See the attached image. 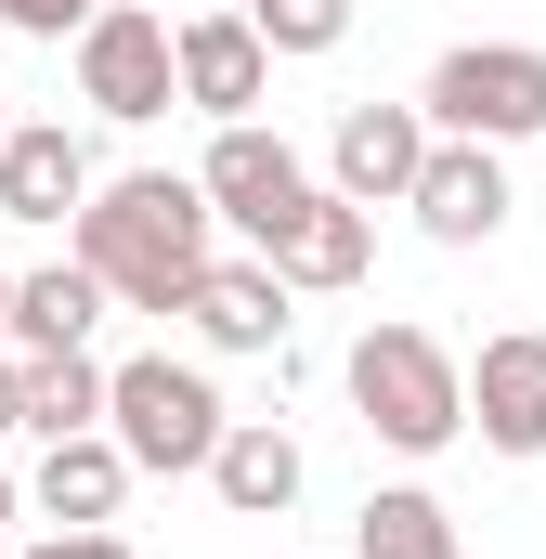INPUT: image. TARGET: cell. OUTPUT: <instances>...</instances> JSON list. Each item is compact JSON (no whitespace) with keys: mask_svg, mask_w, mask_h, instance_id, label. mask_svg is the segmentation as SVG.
<instances>
[{"mask_svg":"<svg viewBox=\"0 0 546 559\" xmlns=\"http://www.w3.org/2000/svg\"><path fill=\"white\" fill-rule=\"evenodd\" d=\"M182 325L209 352H286V274L273 261H209V274L182 286Z\"/></svg>","mask_w":546,"mask_h":559,"instance_id":"13","label":"cell"},{"mask_svg":"<svg viewBox=\"0 0 546 559\" xmlns=\"http://www.w3.org/2000/svg\"><path fill=\"white\" fill-rule=\"evenodd\" d=\"M118 495H131V455H118L105 429H66V442H39V468H26V508H39L52 534L118 521Z\"/></svg>","mask_w":546,"mask_h":559,"instance_id":"12","label":"cell"},{"mask_svg":"<svg viewBox=\"0 0 546 559\" xmlns=\"http://www.w3.org/2000/svg\"><path fill=\"white\" fill-rule=\"evenodd\" d=\"M13 429H39V442L105 429V365L92 352H13Z\"/></svg>","mask_w":546,"mask_h":559,"instance_id":"16","label":"cell"},{"mask_svg":"<svg viewBox=\"0 0 546 559\" xmlns=\"http://www.w3.org/2000/svg\"><path fill=\"white\" fill-rule=\"evenodd\" d=\"M13 521H26V481H13V468H0V547H13Z\"/></svg>","mask_w":546,"mask_h":559,"instance_id":"22","label":"cell"},{"mask_svg":"<svg viewBox=\"0 0 546 559\" xmlns=\"http://www.w3.org/2000/svg\"><path fill=\"white\" fill-rule=\"evenodd\" d=\"M26 559H131V534H105V521H92V534H39Z\"/></svg>","mask_w":546,"mask_h":559,"instance_id":"21","label":"cell"},{"mask_svg":"<svg viewBox=\"0 0 546 559\" xmlns=\"http://www.w3.org/2000/svg\"><path fill=\"white\" fill-rule=\"evenodd\" d=\"M79 274L131 312H182V286L209 274V195L182 169H131V182H92L79 195Z\"/></svg>","mask_w":546,"mask_h":559,"instance_id":"1","label":"cell"},{"mask_svg":"<svg viewBox=\"0 0 546 559\" xmlns=\"http://www.w3.org/2000/svg\"><path fill=\"white\" fill-rule=\"evenodd\" d=\"M416 156H429V118H416V105H339V131H325V195L404 209Z\"/></svg>","mask_w":546,"mask_h":559,"instance_id":"9","label":"cell"},{"mask_svg":"<svg viewBox=\"0 0 546 559\" xmlns=\"http://www.w3.org/2000/svg\"><path fill=\"white\" fill-rule=\"evenodd\" d=\"M416 118L442 143H534L546 131V52L534 39H455L442 66H429V92H416Z\"/></svg>","mask_w":546,"mask_h":559,"instance_id":"4","label":"cell"},{"mask_svg":"<svg viewBox=\"0 0 546 559\" xmlns=\"http://www.w3.org/2000/svg\"><path fill=\"white\" fill-rule=\"evenodd\" d=\"M404 209L442 235V248H495V235H508V156H495V143H442V131H429Z\"/></svg>","mask_w":546,"mask_h":559,"instance_id":"8","label":"cell"},{"mask_svg":"<svg viewBox=\"0 0 546 559\" xmlns=\"http://www.w3.org/2000/svg\"><path fill=\"white\" fill-rule=\"evenodd\" d=\"M92 325H105V286L79 274V261L13 274V352H92Z\"/></svg>","mask_w":546,"mask_h":559,"instance_id":"17","label":"cell"},{"mask_svg":"<svg viewBox=\"0 0 546 559\" xmlns=\"http://www.w3.org/2000/svg\"><path fill=\"white\" fill-rule=\"evenodd\" d=\"M209 495L235 508V521H286L299 508V442L273 417H222V442H209Z\"/></svg>","mask_w":546,"mask_h":559,"instance_id":"15","label":"cell"},{"mask_svg":"<svg viewBox=\"0 0 546 559\" xmlns=\"http://www.w3.org/2000/svg\"><path fill=\"white\" fill-rule=\"evenodd\" d=\"M0 352H13V274H0Z\"/></svg>","mask_w":546,"mask_h":559,"instance_id":"24","label":"cell"},{"mask_svg":"<svg viewBox=\"0 0 546 559\" xmlns=\"http://www.w3.org/2000/svg\"><path fill=\"white\" fill-rule=\"evenodd\" d=\"M352 559H468V547H455V508H442L429 481H391V495H365Z\"/></svg>","mask_w":546,"mask_h":559,"instance_id":"18","label":"cell"},{"mask_svg":"<svg viewBox=\"0 0 546 559\" xmlns=\"http://www.w3.org/2000/svg\"><path fill=\"white\" fill-rule=\"evenodd\" d=\"M339 378H352V404H365V429H378L391 455H442V442H468V391H455V352H442L429 325H365Z\"/></svg>","mask_w":546,"mask_h":559,"instance_id":"2","label":"cell"},{"mask_svg":"<svg viewBox=\"0 0 546 559\" xmlns=\"http://www.w3.org/2000/svg\"><path fill=\"white\" fill-rule=\"evenodd\" d=\"M0 442H13V352H0Z\"/></svg>","mask_w":546,"mask_h":559,"instance_id":"23","label":"cell"},{"mask_svg":"<svg viewBox=\"0 0 546 559\" xmlns=\"http://www.w3.org/2000/svg\"><path fill=\"white\" fill-rule=\"evenodd\" d=\"M92 13H105V0H0V26H13V39H79Z\"/></svg>","mask_w":546,"mask_h":559,"instance_id":"20","label":"cell"},{"mask_svg":"<svg viewBox=\"0 0 546 559\" xmlns=\"http://www.w3.org/2000/svg\"><path fill=\"white\" fill-rule=\"evenodd\" d=\"M66 52H79V105L118 118V131H143V118L182 105V92H169V13H156V0H105Z\"/></svg>","mask_w":546,"mask_h":559,"instance_id":"5","label":"cell"},{"mask_svg":"<svg viewBox=\"0 0 546 559\" xmlns=\"http://www.w3.org/2000/svg\"><path fill=\"white\" fill-rule=\"evenodd\" d=\"M79 195H92V143L66 118H13L0 131V209L13 222H79Z\"/></svg>","mask_w":546,"mask_h":559,"instance_id":"11","label":"cell"},{"mask_svg":"<svg viewBox=\"0 0 546 559\" xmlns=\"http://www.w3.org/2000/svg\"><path fill=\"white\" fill-rule=\"evenodd\" d=\"M0 131H13V92H0Z\"/></svg>","mask_w":546,"mask_h":559,"instance_id":"25","label":"cell"},{"mask_svg":"<svg viewBox=\"0 0 546 559\" xmlns=\"http://www.w3.org/2000/svg\"><path fill=\"white\" fill-rule=\"evenodd\" d=\"M169 92H182L195 118H261V92H273L261 26H248V13H182V26H169Z\"/></svg>","mask_w":546,"mask_h":559,"instance_id":"7","label":"cell"},{"mask_svg":"<svg viewBox=\"0 0 546 559\" xmlns=\"http://www.w3.org/2000/svg\"><path fill=\"white\" fill-rule=\"evenodd\" d=\"M222 391H209V365H169V352H131V365H105V442L156 468V481H182V468H209V442H222Z\"/></svg>","mask_w":546,"mask_h":559,"instance_id":"3","label":"cell"},{"mask_svg":"<svg viewBox=\"0 0 546 559\" xmlns=\"http://www.w3.org/2000/svg\"><path fill=\"white\" fill-rule=\"evenodd\" d=\"M455 391H468V429L495 455H546V338L534 325L482 338V365H455Z\"/></svg>","mask_w":546,"mask_h":559,"instance_id":"10","label":"cell"},{"mask_svg":"<svg viewBox=\"0 0 546 559\" xmlns=\"http://www.w3.org/2000/svg\"><path fill=\"white\" fill-rule=\"evenodd\" d=\"M261 261L286 274V299H299V286H365V261H378V209H352V195H325V182H312V209L273 235Z\"/></svg>","mask_w":546,"mask_h":559,"instance_id":"14","label":"cell"},{"mask_svg":"<svg viewBox=\"0 0 546 559\" xmlns=\"http://www.w3.org/2000/svg\"><path fill=\"white\" fill-rule=\"evenodd\" d=\"M261 52H339L352 39V0H248Z\"/></svg>","mask_w":546,"mask_h":559,"instance_id":"19","label":"cell"},{"mask_svg":"<svg viewBox=\"0 0 546 559\" xmlns=\"http://www.w3.org/2000/svg\"><path fill=\"white\" fill-rule=\"evenodd\" d=\"M195 195H209V222H235L248 248H273V235L312 209V169H299V143H286V131H261V118H222L209 169H195Z\"/></svg>","mask_w":546,"mask_h":559,"instance_id":"6","label":"cell"}]
</instances>
